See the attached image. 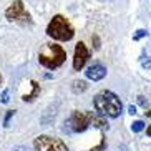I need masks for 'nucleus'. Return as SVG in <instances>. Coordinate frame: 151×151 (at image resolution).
Here are the masks:
<instances>
[{"label": "nucleus", "instance_id": "1", "mask_svg": "<svg viewBox=\"0 0 151 151\" xmlns=\"http://www.w3.org/2000/svg\"><path fill=\"white\" fill-rule=\"evenodd\" d=\"M95 110L101 116H110V118H118L121 113V100L116 96L113 91H101L98 93L93 100Z\"/></svg>", "mask_w": 151, "mask_h": 151}, {"label": "nucleus", "instance_id": "2", "mask_svg": "<svg viewBox=\"0 0 151 151\" xmlns=\"http://www.w3.org/2000/svg\"><path fill=\"white\" fill-rule=\"evenodd\" d=\"M67 60V52L55 43H47L40 53H38V62L42 67L48 68V70H57L62 67Z\"/></svg>", "mask_w": 151, "mask_h": 151}, {"label": "nucleus", "instance_id": "3", "mask_svg": "<svg viewBox=\"0 0 151 151\" xmlns=\"http://www.w3.org/2000/svg\"><path fill=\"white\" fill-rule=\"evenodd\" d=\"M47 35L58 42H68L73 38L75 30L63 15H55L52 18V22L48 23V27H47Z\"/></svg>", "mask_w": 151, "mask_h": 151}, {"label": "nucleus", "instance_id": "4", "mask_svg": "<svg viewBox=\"0 0 151 151\" xmlns=\"http://www.w3.org/2000/svg\"><path fill=\"white\" fill-rule=\"evenodd\" d=\"M95 113L91 111H78L75 110L71 113V116L65 121V131H70V133H83L85 129L91 126V120H93Z\"/></svg>", "mask_w": 151, "mask_h": 151}, {"label": "nucleus", "instance_id": "5", "mask_svg": "<svg viewBox=\"0 0 151 151\" xmlns=\"http://www.w3.org/2000/svg\"><path fill=\"white\" fill-rule=\"evenodd\" d=\"M5 18L9 22H17V23H22V25H25V23L30 25L32 23V17L27 12L22 0H14L12 2V5L5 10Z\"/></svg>", "mask_w": 151, "mask_h": 151}, {"label": "nucleus", "instance_id": "6", "mask_svg": "<svg viewBox=\"0 0 151 151\" xmlns=\"http://www.w3.org/2000/svg\"><path fill=\"white\" fill-rule=\"evenodd\" d=\"M33 146L37 151H68L67 145L55 136H48V134H40L33 139Z\"/></svg>", "mask_w": 151, "mask_h": 151}, {"label": "nucleus", "instance_id": "7", "mask_svg": "<svg viewBox=\"0 0 151 151\" xmlns=\"http://www.w3.org/2000/svg\"><path fill=\"white\" fill-rule=\"evenodd\" d=\"M88 58H90V52H88V48H86V45H85L83 42H78L76 47H75V55H73V68H75L76 71H80L81 68L86 65Z\"/></svg>", "mask_w": 151, "mask_h": 151}, {"label": "nucleus", "instance_id": "8", "mask_svg": "<svg viewBox=\"0 0 151 151\" xmlns=\"http://www.w3.org/2000/svg\"><path fill=\"white\" fill-rule=\"evenodd\" d=\"M106 68L103 67L101 63H93V65H90L88 68H86V71H85V75H86V78L88 80H93V81H100L103 80L105 76H106Z\"/></svg>", "mask_w": 151, "mask_h": 151}, {"label": "nucleus", "instance_id": "9", "mask_svg": "<svg viewBox=\"0 0 151 151\" xmlns=\"http://www.w3.org/2000/svg\"><path fill=\"white\" fill-rule=\"evenodd\" d=\"M91 126L95 128H108V121L105 120V116H93V120H91Z\"/></svg>", "mask_w": 151, "mask_h": 151}, {"label": "nucleus", "instance_id": "10", "mask_svg": "<svg viewBox=\"0 0 151 151\" xmlns=\"http://www.w3.org/2000/svg\"><path fill=\"white\" fill-rule=\"evenodd\" d=\"M71 88H73L75 93H83L85 90L88 88V85H86V81H83V80H75L73 85H71Z\"/></svg>", "mask_w": 151, "mask_h": 151}, {"label": "nucleus", "instance_id": "11", "mask_svg": "<svg viewBox=\"0 0 151 151\" xmlns=\"http://www.w3.org/2000/svg\"><path fill=\"white\" fill-rule=\"evenodd\" d=\"M32 86H33V91H32L30 95H23V101H32L37 95L40 93V86H38L37 81H32Z\"/></svg>", "mask_w": 151, "mask_h": 151}, {"label": "nucleus", "instance_id": "12", "mask_svg": "<svg viewBox=\"0 0 151 151\" xmlns=\"http://www.w3.org/2000/svg\"><path fill=\"white\" fill-rule=\"evenodd\" d=\"M143 129H145V123H143L141 120L131 123V131H133V133H139V131H143Z\"/></svg>", "mask_w": 151, "mask_h": 151}, {"label": "nucleus", "instance_id": "13", "mask_svg": "<svg viewBox=\"0 0 151 151\" xmlns=\"http://www.w3.org/2000/svg\"><path fill=\"white\" fill-rule=\"evenodd\" d=\"M141 67L146 68V70H150V68H151V60H150L148 55H143V57H141Z\"/></svg>", "mask_w": 151, "mask_h": 151}, {"label": "nucleus", "instance_id": "14", "mask_svg": "<svg viewBox=\"0 0 151 151\" xmlns=\"http://www.w3.org/2000/svg\"><path fill=\"white\" fill-rule=\"evenodd\" d=\"M146 35H148V32L143 30V28H139V30H136V33L133 35V40H141L143 37H146Z\"/></svg>", "mask_w": 151, "mask_h": 151}, {"label": "nucleus", "instance_id": "15", "mask_svg": "<svg viewBox=\"0 0 151 151\" xmlns=\"http://www.w3.org/2000/svg\"><path fill=\"white\" fill-rule=\"evenodd\" d=\"M15 115V110H9L7 111V115H5V120H4V126H9L10 120H12V116Z\"/></svg>", "mask_w": 151, "mask_h": 151}, {"label": "nucleus", "instance_id": "16", "mask_svg": "<svg viewBox=\"0 0 151 151\" xmlns=\"http://www.w3.org/2000/svg\"><path fill=\"white\" fill-rule=\"evenodd\" d=\"M9 100H10L9 98V90H5L4 93H2V103L5 105V103H9Z\"/></svg>", "mask_w": 151, "mask_h": 151}, {"label": "nucleus", "instance_id": "17", "mask_svg": "<svg viewBox=\"0 0 151 151\" xmlns=\"http://www.w3.org/2000/svg\"><path fill=\"white\" fill-rule=\"evenodd\" d=\"M91 42H93V43H95V48H100V38H98V37L96 35H93V37H91Z\"/></svg>", "mask_w": 151, "mask_h": 151}, {"label": "nucleus", "instance_id": "18", "mask_svg": "<svg viewBox=\"0 0 151 151\" xmlns=\"http://www.w3.org/2000/svg\"><path fill=\"white\" fill-rule=\"evenodd\" d=\"M128 113H129V115H134V113H136V106L129 105V106H128Z\"/></svg>", "mask_w": 151, "mask_h": 151}, {"label": "nucleus", "instance_id": "19", "mask_svg": "<svg viewBox=\"0 0 151 151\" xmlns=\"http://www.w3.org/2000/svg\"><path fill=\"white\" fill-rule=\"evenodd\" d=\"M12 151H30L28 148H25V146H17V148H14Z\"/></svg>", "mask_w": 151, "mask_h": 151}, {"label": "nucleus", "instance_id": "20", "mask_svg": "<svg viewBox=\"0 0 151 151\" xmlns=\"http://www.w3.org/2000/svg\"><path fill=\"white\" fill-rule=\"evenodd\" d=\"M138 101H139V105H143V106L146 105V101H145V98L143 96H138Z\"/></svg>", "mask_w": 151, "mask_h": 151}, {"label": "nucleus", "instance_id": "21", "mask_svg": "<svg viewBox=\"0 0 151 151\" xmlns=\"http://www.w3.org/2000/svg\"><path fill=\"white\" fill-rule=\"evenodd\" d=\"M146 134H148V136H151V124L146 128Z\"/></svg>", "mask_w": 151, "mask_h": 151}, {"label": "nucleus", "instance_id": "22", "mask_svg": "<svg viewBox=\"0 0 151 151\" xmlns=\"http://www.w3.org/2000/svg\"><path fill=\"white\" fill-rule=\"evenodd\" d=\"M145 113H146V116H150V118H151V110L150 111H145Z\"/></svg>", "mask_w": 151, "mask_h": 151}, {"label": "nucleus", "instance_id": "23", "mask_svg": "<svg viewBox=\"0 0 151 151\" xmlns=\"http://www.w3.org/2000/svg\"><path fill=\"white\" fill-rule=\"evenodd\" d=\"M118 151H126V146H121V148H120V150H118Z\"/></svg>", "mask_w": 151, "mask_h": 151}, {"label": "nucleus", "instance_id": "24", "mask_svg": "<svg viewBox=\"0 0 151 151\" xmlns=\"http://www.w3.org/2000/svg\"><path fill=\"white\" fill-rule=\"evenodd\" d=\"M0 83H2V75H0Z\"/></svg>", "mask_w": 151, "mask_h": 151}]
</instances>
